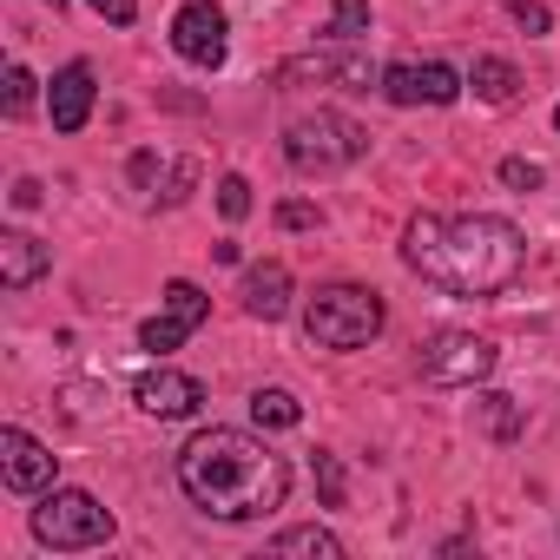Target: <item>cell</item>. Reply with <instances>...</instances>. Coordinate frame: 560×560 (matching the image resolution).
Here are the masks:
<instances>
[{
    "instance_id": "1",
    "label": "cell",
    "mask_w": 560,
    "mask_h": 560,
    "mask_svg": "<svg viewBox=\"0 0 560 560\" xmlns=\"http://www.w3.org/2000/svg\"><path fill=\"white\" fill-rule=\"evenodd\" d=\"M402 264L429 284H442L448 298H494L508 291L521 264H527V237L494 218V211H468V218H409L402 231Z\"/></svg>"
},
{
    "instance_id": "2",
    "label": "cell",
    "mask_w": 560,
    "mask_h": 560,
    "mask_svg": "<svg viewBox=\"0 0 560 560\" xmlns=\"http://www.w3.org/2000/svg\"><path fill=\"white\" fill-rule=\"evenodd\" d=\"M178 488L211 514V521H257L284 508L291 494V462L270 442L244 429H198L178 448Z\"/></svg>"
},
{
    "instance_id": "3",
    "label": "cell",
    "mask_w": 560,
    "mask_h": 560,
    "mask_svg": "<svg viewBox=\"0 0 560 560\" xmlns=\"http://www.w3.org/2000/svg\"><path fill=\"white\" fill-rule=\"evenodd\" d=\"M383 324H389V311L370 284H324L304 311V330L324 350H363L370 337H383Z\"/></svg>"
},
{
    "instance_id": "4",
    "label": "cell",
    "mask_w": 560,
    "mask_h": 560,
    "mask_svg": "<svg viewBox=\"0 0 560 560\" xmlns=\"http://www.w3.org/2000/svg\"><path fill=\"white\" fill-rule=\"evenodd\" d=\"M370 152V132L357 126V119H343V113H304V119H291V132H284V159L298 165V172H343V165H357Z\"/></svg>"
},
{
    "instance_id": "5",
    "label": "cell",
    "mask_w": 560,
    "mask_h": 560,
    "mask_svg": "<svg viewBox=\"0 0 560 560\" xmlns=\"http://www.w3.org/2000/svg\"><path fill=\"white\" fill-rule=\"evenodd\" d=\"M34 534H40L54 553H80V547H106V540H113V514H106L86 488H54V494L34 508Z\"/></svg>"
},
{
    "instance_id": "6",
    "label": "cell",
    "mask_w": 560,
    "mask_h": 560,
    "mask_svg": "<svg viewBox=\"0 0 560 560\" xmlns=\"http://www.w3.org/2000/svg\"><path fill=\"white\" fill-rule=\"evenodd\" d=\"M416 370H422V383H435V389H468V383H481V376L494 370V343L475 337V330H442V337L422 343Z\"/></svg>"
},
{
    "instance_id": "7",
    "label": "cell",
    "mask_w": 560,
    "mask_h": 560,
    "mask_svg": "<svg viewBox=\"0 0 560 560\" xmlns=\"http://www.w3.org/2000/svg\"><path fill=\"white\" fill-rule=\"evenodd\" d=\"M383 100L389 106H448V100H462V73L442 60H402V67H383Z\"/></svg>"
},
{
    "instance_id": "8",
    "label": "cell",
    "mask_w": 560,
    "mask_h": 560,
    "mask_svg": "<svg viewBox=\"0 0 560 560\" xmlns=\"http://www.w3.org/2000/svg\"><path fill=\"white\" fill-rule=\"evenodd\" d=\"M172 47H178V60H191V67H224V47H231L224 8H211V0L178 8V14H172Z\"/></svg>"
},
{
    "instance_id": "9",
    "label": "cell",
    "mask_w": 560,
    "mask_h": 560,
    "mask_svg": "<svg viewBox=\"0 0 560 560\" xmlns=\"http://www.w3.org/2000/svg\"><path fill=\"white\" fill-rule=\"evenodd\" d=\"M205 317H211V298H205L198 284H185V277H172V284H165V311L139 330V343H145L152 357H165V350H178Z\"/></svg>"
},
{
    "instance_id": "10",
    "label": "cell",
    "mask_w": 560,
    "mask_h": 560,
    "mask_svg": "<svg viewBox=\"0 0 560 560\" xmlns=\"http://www.w3.org/2000/svg\"><path fill=\"white\" fill-rule=\"evenodd\" d=\"M132 402L145 409V416H159V422H185V416H198V402H205V383L198 376H185V370H145L139 383H132Z\"/></svg>"
},
{
    "instance_id": "11",
    "label": "cell",
    "mask_w": 560,
    "mask_h": 560,
    "mask_svg": "<svg viewBox=\"0 0 560 560\" xmlns=\"http://www.w3.org/2000/svg\"><path fill=\"white\" fill-rule=\"evenodd\" d=\"M54 448H40L27 429H0V481H8L14 494H40L54 481Z\"/></svg>"
},
{
    "instance_id": "12",
    "label": "cell",
    "mask_w": 560,
    "mask_h": 560,
    "mask_svg": "<svg viewBox=\"0 0 560 560\" xmlns=\"http://www.w3.org/2000/svg\"><path fill=\"white\" fill-rule=\"evenodd\" d=\"M291 80H330V86H343V93H370V86H383V73H376L363 54H317V60L277 67V86H291Z\"/></svg>"
},
{
    "instance_id": "13",
    "label": "cell",
    "mask_w": 560,
    "mask_h": 560,
    "mask_svg": "<svg viewBox=\"0 0 560 560\" xmlns=\"http://www.w3.org/2000/svg\"><path fill=\"white\" fill-rule=\"evenodd\" d=\"M93 67L86 60H73V67H60L54 73V93H47V106H54V132H80L86 119H93Z\"/></svg>"
},
{
    "instance_id": "14",
    "label": "cell",
    "mask_w": 560,
    "mask_h": 560,
    "mask_svg": "<svg viewBox=\"0 0 560 560\" xmlns=\"http://www.w3.org/2000/svg\"><path fill=\"white\" fill-rule=\"evenodd\" d=\"M47 270H54V250H47L40 237H27V231H0V284H8V291L40 284Z\"/></svg>"
},
{
    "instance_id": "15",
    "label": "cell",
    "mask_w": 560,
    "mask_h": 560,
    "mask_svg": "<svg viewBox=\"0 0 560 560\" xmlns=\"http://www.w3.org/2000/svg\"><path fill=\"white\" fill-rule=\"evenodd\" d=\"M244 311L264 317V324L284 317V311H291V270H284V264H250V270H244Z\"/></svg>"
},
{
    "instance_id": "16",
    "label": "cell",
    "mask_w": 560,
    "mask_h": 560,
    "mask_svg": "<svg viewBox=\"0 0 560 560\" xmlns=\"http://www.w3.org/2000/svg\"><path fill=\"white\" fill-rule=\"evenodd\" d=\"M270 553L277 560H291V553H304V560H343V540L330 527H284V534L270 540Z\"/></svg>"
},
{
    "instance_id": "17",
    "label": "cell",
    "mask_w": 560,
    "mask_h": 560,
    "mask_svg": "<svg viewBox=\"0 0 560 560\" xmlns=\"http://www.w3.org/2000/svg\"><path fill=\"white\" fill-rule=\"evenodd\" d=\"M250 422H257V429H298V422H304V402H298L291 389H257V396H250Z\"/></svg>"
},
{
    "instance_id": "18",
    "label": "cell",
    "mask_w": 560,
    "mask_h": 560,
    "mask_svg": "<svg viewBox=\"0 0 560 560\" xmlns=\"http://www.w3.org/2000/svg\"><path fill=\"white\" fill-rule=\"evenodd\" d=\"M468 86H475V100H488V106H508V100L521 93V73H514L508 60H475Z\"/></svg>"
},
{
    "instance_id": "19",
    "label": "cell",
    "mask_w": 560,
    "mask_h": 560,
    "mask_svg": "<svg viewBox=\"0 0 560 560\" xmlns=\"http://www.w3.org/2000/svg\"><path fill=\"white\" fill-rule=\"evenodd\" d=\"M481 422H488V435H494V442L521 435V409H514L508 396H481Z\"/></svg>"
},
{
    "instance_id": "20",
    "label": "cell",
    "mask_w": 560,
    "mask_h": 560,
    "mask_svg": "<svg viewBox=\"0 0 560 560\" xmlns=\"http://www.w3.org/2000/svg\"><path fill=\"white\" fill-rule=\"evenodd\" d=\"M370 27V0H337V14H330V40H357Z\"/></svg>"
},
{
    "instance_id": "21",
    "label": "cell",
    "mask_w": 560,
    "mask_h": 560,
    "mask_svg": "<svg viewBox=\"0 0 560 560\" xmlns=\"http://www.w3.org/2000/svg\"><path fill=\"white\" fill-rule=\"evenodd\" d=\"M218 211H224L231 224H237V218H250V178H237V172H231V178H218Z\"/></svg>"
},
{
    "instance_id": "22",
    "label": "cell",
    "mask_w": 560,
    "mask_h": 560,
    "mask_svg": "<svg viewBox=\"0 0 560 560\" xmlns=\"http://www.w3.org/2000/svg\"><path fill=\"white\" fill-rule=\"evenodd\" d=\"M317 488H324V508H343V462L317 448Z\"/></svg>"
},
{
    "instance_id": "23",
    "label": "cell",
    "mask_w": 560,
    "mask_h": 560,
    "mask_svg": "<svg viewBox=\"0 0 560 560\" xmlns=\"http://www.w3.org/2000/svg\"><path fill=\"white\" fill-rule=\"evenodd\" d=\"M27 106H34V73H27V67H8V113L21 119Z\"/></svg>"
},
{
    "instance_id": "24",
    "label": "cell",
    "mask_w": 560,
    "mask_h": 560,
    "mask_svg": "<svg viewBox=\"0 0 560 560\" xmlns=\"http://www.w3.org/2000/svg\"><path fill=\"white\" fill-rule=\"evenodd\" d=\"M540 178H547V172H540L534 159H508V165H501V185H514V191H534Z\"/></svg>"
},
{
    "instance_id": "25",
    "label": "cell",
    "mask_w": 560,
    "mask_h": 560,
    "mask_svg": "<svg viewBox=\"0 0 560 560\" xmlns=\"http://www.w3.org/2000/svg\"><path fill=\"white\" fill-rule=\"evenodd\" d=\"M508 8H514V21H521L527 34H547V27H553V14L540 8V0H508Z\"/></svg>"
},
{
    "instance_id": "26",
    "label": "cell",
    "mask_w": 560,
    "mask_h": 560,
    "mask_svg": "<svg viewBox=\"0 0 560 560\" xmlns=\"http://www.w3.org/2000/svg\"><path fill=\"white\" fill-rule=\"evenodd\" d=\"M277 224H284V231H311V224H317V205H304V198L277 205Z\"/></svg>"
},
{
    "instance_id": "27",
    "label": "cell",
    "mask_w": 560,
    "mask_h": 560,
    "mask_svg": "<svg viewBox=\"0 0 560 560\" xmlns=\"http://www.w3.org/2000/svg\"><path fill=\"white\" fill-rule=\"evenodd\" d=\"M86 8H93V14H106L113 27H132V21H139V0H86Z\"/></svg>"
},
{
    "instance_id": "28",
    "label": "cell",
    "mask_w": 560,
    "mask_h": 560,
    "mask_svg": "<svg viewBox=\"0 0 560 560\" xmlns=\"http://www.w3.org/2000/svg\"><path fill=\"white\" fill-rule=\"evenodd\" d=\"M14 205H21V211H34V205H40V185H34V178H21V185H14Z\"/></svg>"
},
{
    "instance_id": "29",
    "label": "cell",
    "mask_w": 560,
    "mask_h": 560,
    "mask_svg": "<svg viewBox=\"0 0 560 560\" xmlns=\"http://www.w3.org/2000/svg\"><path fill=\"white\" fill-rule=\"evenodd\" d=\"M553 126H560V106H553Z\"/></svg>"
}]
</instances>
